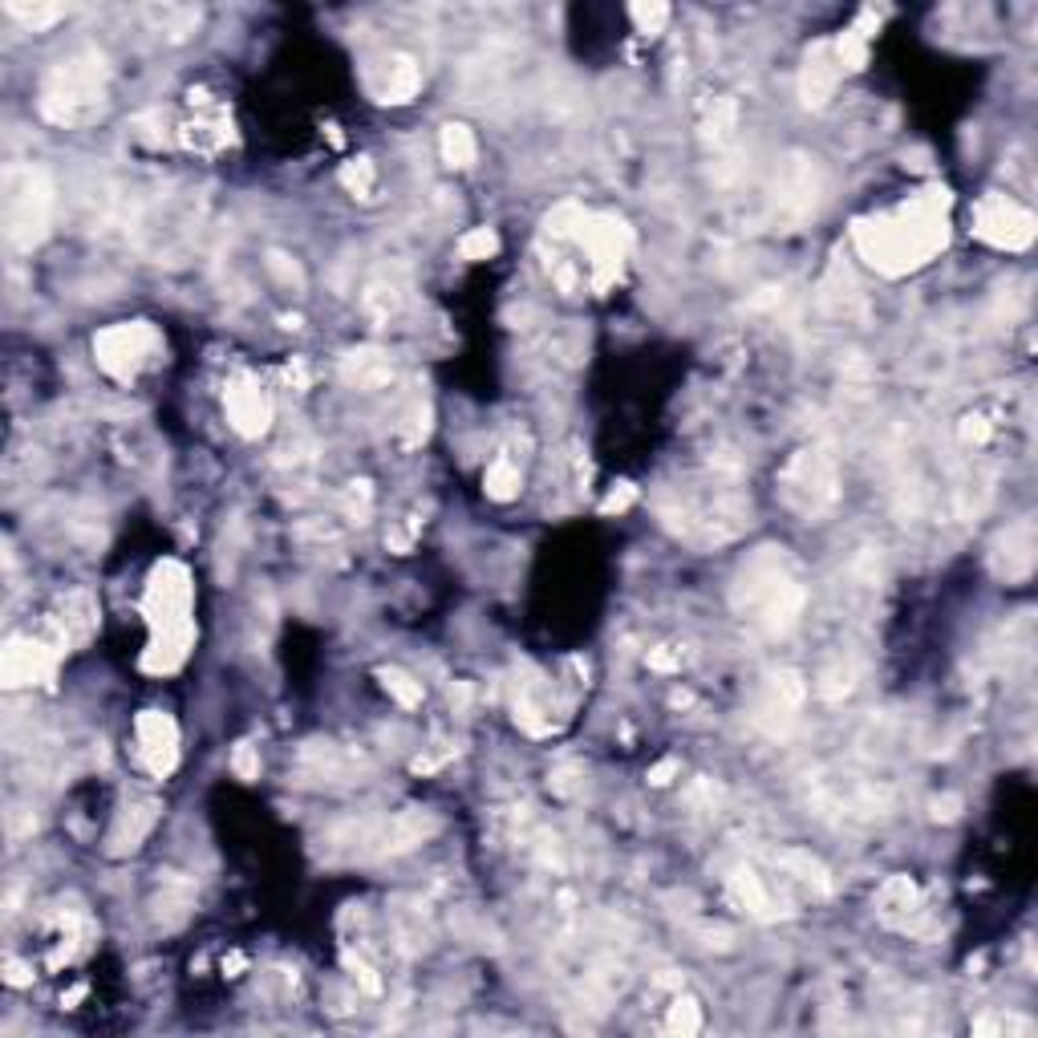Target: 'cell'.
Instances as JSON below:
<instances>
[{
  "instance_id": "cell-1",
  "label": "cell",
  "mask_w": 1038,
  "mask_h": 1038,
  "mask_svg": "<svg viewBox=\"0 0 1038 1038\" xmlns=\"http://www.w3.org/2000/svg\"><path fill=\"white\" fill-rule=\"evenodd\" d=\"M945 208H949V195L945 191H921L913 203H905L893 215H876V220H860L856 223V248L860 256L888 272V277H900V272H913L921 264H929L937 252L945 248Z\"/></svg>"
},
{
  "instance_id": "cell-2",
  "label": "cell",
  "mask_w": 1038,
  "mask_h": 1038,
  "mask_svg": "<svg viewBox=\"0 0 1038 1038\" xmlns=\"http://www.w3.org/2000/svg\"><path fill=\"white\" fill-rule=\"evenodd\" d=\"M803 600L807 593L800 584V572L783 548H759L738 568L731 588L734 613L762 633H788L791 625L800 621Z\"/></svg>"
},
{
  "instance_id": "cell-3",
  "label": "cell",
  "mask_w": 1038,
  "mask_h": 1038,
  "mask_svg": "<svg viewBox=\"0 0 1038 1038\" xmlns=\"http://www.w3.org/2000/svg\"><path fill=\"white\" fill-rule=\"evenodd\" d=\"M147 613H151L154 625V641L151 653H147V665L151 669H175V665L187 657V645H191L195 629L187 621L191 613V581H187V568L166 560V564L154 568L151 588H147Z\"/></svg>"
},
{
  "instance_id": "cell-4",
  "label": "cell",
  "mask_w": 1038,
  "mask_h": 1038,
  "mask_svg": "<svg viewBox=\"0 0 1038 1038\" xmlns=\"http://www.w3.org/2000/svg\"><path fill=\"white\" fill-rule=\"evenodd\" d=\"M106 102V61L97 49L61 57L42 82V114L57 126H78L94 118Z\"/></svg>"
},
{
  "instance_id": "cell-5",
  "label": "cell",
  "mask_w": 1038,
  "mask_h": 1038,
  "mask_svg": "<svg viewBox=\"0 0 1038 1038\" xmlns=\"http://www.w3.org/2000/svg\"><path fill=\"white\" fill-rule=\"evenodd\" d=\"M0 215H4V240L13 248H37L45 232H49V220H54V179H49V171H42V166H9L4 171Z\"/></svg>"
},
{
  "instance_id": "cell-6",
  "label": "cell",
  "mask_w": 1038,
  "mask_h": 1038,
  "mask_svg": "<svg viewBox=\"0 0 1038 1038\" xmlns=\"http://www.w3.org/2000/svg\"><path fill=\"white\" fill-rule=\"evenodd\" d=\"M779 495L795 515H824L840 499V467L828 451H800L779 475Z\"/></svg>"
},
{
  "instance_id": "cell-7",
  "label": "cell",
  "mask_w": 1038,
  "mask_h": 1038,
  "mask_svg": "<svg viewBox=\"0 0 1038 1038\" xmlns=\"http://www.w3.org/2000/svg\"><path fill=\"white\" fill-rule=\"evenodd\" d=\"M819 195H824V179H819L816 159L807 154H788L775 171V187H771V220L791 232L816 215Z\"/></svg>"
},
{
  "instance_id": "cell-8",
  "label": "cell",
  "mask_w": 1038,
  "mask_h": 1038,
  "mask_svg": "<svg viewBox=\"0 0 1038 1038\" xmlns=\"http://www.w3.org/2000/svg\"><path fill=\"white\" fill-rule=\"evenodd\" d=\"M154 349H159V337H154V329L147 325V320L110 325V329H102L94 337L97 365H102L110 377H118V382H130V377L139 374Z\"/></svg>"
},
{
  "instance_id": "cell-9",
  "label": "cell",
  "mask_w": 1038,
  "mask_h": 1038,
  "mask_svg": "<svg viewBox=\"0 0 1038 1038\" xmlns=\"http://www.w3.org/2000/svg\"><path fill=\"white\" fill-rule=\"evenodd\" d=\"M973 236L1006 252H1023L1035 244V215L1011 195H985L973 208Z\"/></svg>"
},
{
  "instance_id": "cell-10",
  "label": "cell",
  "mask_w": 1038,
  "mask_h": 1038,
  "mask_svg": "<svg viewBox=\"0 0 1038 1038\" xmlns=\"http://www.w3.org/2000/svg\"><path fill=\"white\" fill-rule=\"evenodd\" d=\"M803 693H807V686H803V678L795 669L771 674V678L762 681L759 702H755V722H759L767 734H775V738L779 734H791V726L800 719Z\"/></svg>"
},
{
  "instance_id": "cell-11",
  "label": "cell",
  "mask_w": 1038,
  "mask_h": 1038,
  "mask_svg": "<svg viewBox=\"0 0 1038 1038\" xmlns=\"http://www.w3.org/2000/svg\"><path fill=\"white\" fill-rule=\"evenodd\" d=\"M418 85H422V70H418V61L410 54H389L382 57L377 66L365 70V90H370V97L382 102V106L410 102V97L418 94Z\"/></svg>"
},
{
  "instance_id": "cell-12",
  "label": "cell",
  "mask_w": 1038,
  "mask_h": 1038,
  "mask_svg": "<svg viewBox=\"0 0 1038 1038\" xmlns=\"http://www.w3.org/2000/svg\"><path fill=\"white\" fill-rule=\"evenodd\" d=\"M135 731H139V755L147 762V771L159 779L171 775L175 762H179V731H175V722L159 714V710H147V714H139Z\"/></svg>"
},
{
  "instance_id": "cell-13",
  "label": "cell",
  "mask_w": 1038,
  "mask_h": 1038,
  "mask_svg": "<svg viewBox=\"0 0 1038 1038\" xmlns=\"http://www.w3.org/2000/svg\"><path fill=\"white\" fill-rule=\"evenodd\" d=\"M223 406H228V418L232 427L244 434V439H260L268 422H272V398L264 394V386L256 377H236L228 394H223Z\"/></svg>"
},
{
  "instance_id": "cell-14",
  "label": "cell",
  "mask_w": 1038,
  "mask_h": 1038,
  "mask_svg": "<svg viewBox=\"0 0 1038 1038\" xmlns=\"http://www.w3.org/2000/svg\"><path fill=\"white\" fill-rule=\"evenodd\" d=\"M844 78V66H840V54H836V42H819L812 54L803 57L800 70V97L803 106H828V97L836 94V85Z\"/></svg>"
},
{
  "instance_id": "cell-15",
  "label": "cell",
  "mask_w": 1038,
  "mask_h": 1038,
  "mask_svg": "<svg viewBox=\"0 0 1038 1038\" xmlns=\"http://www.w3.org/2000/svg\"><path fill=\"white\" fill-rule=\"evenodd\" d=\"M61 650H49L42 641L13 638L4 650V686H33L54 674V662Z\"/></svg>"
},
{
  "instance_id": "cell-16",
  "label": "cell",
  "mask_w": 1038,
  "mask_h": 1038,
  "mask_svg": "<svg viewBox=\"0 0 1038 1038\" xmlns=\"http://www.w3.org/2000/svg\"><path fill=\"white\" fill-rule=\"evenodd\" d=\"M1035 568V524L1023 520V524L1006 527L994 544V572L1006 576V581H1026Z\"/></svg>"
},
{
  "instance_id": "cell-17",
  "label": "cell",
  "mask_w": 1038,
  "mask_h": 1038,
  "mask_svg": "<svg viewBox=\"0 0 1038 1038\" xmlns=\"http://www.w3.org/2000/svg\"><path fill=\"white\" fill-rule=\"evenodd\" d=\"M726 888H731V900L743 909V913L759 917V921H775L779 913H788V900L779 897L775 888L767 885L755 868H738V873L726 880Z\"/></svg>"
},
{
  "instance_id": "cell-18",
  "label": "cell",
  "mask_w": 1038,
  "mask_h": 1038,
  "mask_svg": "<svg viewBox=\"0 0 1038 1038\" xmlns=\"http://www.w3.org/2000/svg\"><path fill=\"white\" fill-rule=\"evenodd\" d=\"M341 377L358 389H377L394 377V361L382 349H353L341 358Z\"/></svg>"
},
{
  "instance_id": "cell-19",
  "label": "cell",
  "mask_w": 1038,
  "mask_h": 1038,
  "mask_svg": "<svg viewBox=\"0 0 1038 1038\" xmlns=\"http://www.w3.org/2000/svg\"><path fill=\"white\" fill-rule=\"evenodd\" d=\"M154 816H159V803H154V800L130 803L123 816H118L114 831H110V852H114V856H123V852H135V848H139L142 840H147V831L154 828Z\"/></svg>"
},
{
  "instance_id": "cell-20",
  "label": "cell",
  "mask_w": 1038,
  "mask_h": 1038,
  "mask_svg": "<svg viewBox=\"0 0 1038 1038\" xmlns=\"http://www.w3.org/2000/svg\"><path fill=\"white\" fill-rule=\"evenodd\" d=\"M876 913L885 917L888 925H909V917L917 913V888L909 876H893L885 888L876 893Z\"/></svg>"
},
{
  "instance_id": "cell-21",
  "label": "cell",
  "mask_w": 1038,
  "mask_h": 1038,
  "mask_svg": "<svg viewBox=\"0 0 1038 1038\" xmlns=\"http://www.w3.org/2000/svg\"><path fill=\"white\" fill-rule=\"evenodd\" d=\"M228 139H232V130H228V118H223L220 110L208 114V118H195V123L183 130V142L199 154L220 151V147H228Z\"/></svg>"
},
{
  "instance_id": "cell-22",
  "label": "cell",
  "mask_w": 1038,
  "mask_h": 1038,
  "mask_svg": "<svg viewBox=\"0 0 1038 1038\" xmlns=\"http://www.w3.org/2000/svg\"><path fill=\"white\" fill-rule=\"evenodd\" d=\"M779 868L791 876V880H800V885L816 888V893H828L831 880H828V868L819 864L816 856H807V852H800V848H788V852H779Z\"/></svg>"
},
{
  "instance_id": "cell-23",
  "label": "cell",
  "mask_w": 1038,
  "mask_h": 1038,
  "mask_svg": "<svg viewBox=\"0 0 1038 1038\" xmlns=\"http://www.w3.org/2000/svg\"><path fill=\"white\" fill-rule=\"evenodd\" d=\"M439 151H443L446 163L458 166V171L475 166V159H479L475 135L467 130V126H458V123H446V126H443V135H439Z\"/></svg>"
},
{
  "instance_id": "cell-24",
  "label": "cell",
  "mask_w": 1038,
  "mask_h": 1038,
  "mask_svg": "<svg viewBox=\"0 0 1038 1038\" xmlns=\"http://www.w3.org/2000/svg\"><path fill=\"white\" fill-rule=\"evenodd\" d=\"M852 681H856V669H852L844 657H836V662H828L824 669H819L816 690H819V698L840 702V698H848V693H852Z\"/></svg>"
},
{
  "instance_id": "cell-25",
  "label": "cell",
  "mask_w": 1038,
  "mask_h": 1038,
  "mask_svg": "<svg viewBox=\"0 0 1038 1038\" xmlns=\"http://www.w3.org/2000/svg\"><path fill=\"white\" fill-rule=\"evenodd\" d=\"M665 1030L669 1035H698L702 1030V1011H698V1002H690V998H674L669 1002V1014H665Z\"/></svg>"
},
{
  "instance_id": "cell-26",
  "label": "cell",
  "mask_w": 1038,
  "mask_h": 1038,
  "mask_svg": "<svg viewBox=\"0 0 1038 1038\" xmlns=\"http://www.w3.org/2000/svg\"><path fill=\"white\" fill-rule=\"evenodd\" d=\"M515 487H520V467H515L508 455H499L491 467H487V495L491 499H512Z\"/></svg>"
},
{
  "instance_id": "cell-27",
  "label": "cell",
  "mask_w": 1038,
  "mask_h": 1038,
  "mask_svg": "<svg viewBox=\"0 0 1038 1038\" xmlns=\"http://www.w3.org/2000/svg\"><path fill=\"white\" fill-rule=\"evenodd\" d=\"M341 183H346L349 191L358 195V199H374L377 191V171L370 159H353V163L341 166Z\"/></svg>"
},
{
  "instance_id": "cell-28",
  "label": "cell",
  "mask_w": 1038,
  "mask_h": 1038,
  "mask_svg": "<svg viewBox=\"0 0 1038 1038\" xmlns=\"http://www.w3.org/2000/svg\"><path fill=\"white\" fill-rule=\"evenodd\" d=\"M151 16L163 25V33L175 37V42H183L187 33L199 28V9H151Z\"/></svg>"
},
{
  "instance_id": "cell-29",
  "label": "cell",
  "mask_w": 1038,
  "mask_h": 1038,
  "mask_svg": "<svg viewBox=\"0 0 1038 1038\" xmlns=\"http://www.w3.org/2000/svg\"><path fill=\"white\" fill-rule=\"evenodd\" d=\"M382 686L386 693H394L401 707H418L422 702V681H415L406 669H382Z\"/></svg>"
},
{
  "instance_id": "cell-30",
  "label": "cell",
  "mask_w": 1038,
  "mask_h": 1038,
  "mask_svg": "<svg viewBox=\"0 0 1038 1038\" xmlns=\"http://www.w3.org/2000/svg\"><path fill=\"white\" fill-rule=\"evenodd\" d=\"M495 252H499V236L491 228H475V232H467V236L458 240V256H463V260H487V256H495Z\"/></svg>"
},
{
  "instance_id": "cell-31",
  "label": "cell",
  "mask_w": 1038,
  "mask_h": 1038,
  "mask_svg": "<svg viewBox=\"0 0 1038 1038\" xmlns=\"http://www.w3.org/2000/svg\"><path fill=\"white\" fill-rule=\"evenodd\" d=\"M264 264H268V272H272V277H277L284 289H296V292L305 289V272H301V264L289 260L284 252H268V260H264Z\"/></svg>"
},
{
  "instance_id": "cell-32",
  "label": "cell",
  "mask_w": 1038,
  "mask_h": 1038,
  "mask_svg": "<svg viewBox=\"0 0 1038 1038\" xmlns=\"http://www.w3.org/2000/svg\"><path fill=\"white\" fill-rule=\"evenodd\" d=\"M973 1030L978 1035H1030L1035 1030V1023L1030 1018H1018V1014H994V1018H982V1023H973Z\"/></svg>"
},
{
  "instance_id": "cell-33",
  "label": "cell",
  "mask_w": 1038,
  "mask_h": 1038,
  "mask_svg": "<svg viewBox=\"0 0 1038 1038\" xmlns=\"http://www.w3.org/2000/svg\"><path fill=\"white\" fill-rule=\"evenodd\" d=\"M9 13L33 28H45V25H54V21H61L66 9H61V4H33V9H28V4H9Z\"/></svg>"
},
{
  "instance_id": "cell-34",
  "label": "cell",
  "mask_w": 1038,
  "mask_h": 1038,
  "mask_svg": "<svg viewBox=\"0 0 1038 1038\" xmlns=\"http://www.w3.org/2000/svg\"><path fill=\"white\" fill-rule=\"evenodd\" d=\"M629 13H633L641 33H662L665 21H669V4H633Z\"/></svg>"
},
{
  "instance_id": "cell-35",
  "label": "cell",
  "mask_w": 1038,
  "mask_h": 1038,
  "mask_svg": "<svg viewBox=\"0 0 1038 1038\" xmlns=\"http://www.w3.org/2000/svg\"><path fill=\"white\" fill-rule=\"evenodd\" d=\"M370 503H374V495H370V483H353L346 491V512L358 515V524H365V515H370Z\"/></svg>"
},
{
  "instance_id": "cell-36",
  "label": "cell",
  "mask_w": 1038,
  "mask_h": 1038,
  "mask_svg": "<svg viewBox=\"0 0 1038 1038\" xmlns=\"http://www.w3.org/2000/svg\"><path fill=\"white\" fill-rule=\"evenodd\" d=\"M990 434H994V427H990L982 415H969L966 422H961V439H966V443H973V446L990 443Z\"/></svg>"
},
{
  "instance_id": "cell-37",
  "label": "cell",
  "mask_w": 1038,
  "mask_h": 1038,
  "mask_svg": "<svg viewBox=\"0 0 1038 1038\" xmlns=\"http://www.w3.org/2000/svg\"><path fill=\"white\" fill-rule=\"evenodd\" d=\"M232 771H236L240 779H252L256 771H260V759H256V750L248 747V743H240L236 755H232Z\"/></svg>"
},
{
  "instance_id": "cell-38",
  "label": "cell",
  "mask_w": 1038,
  "mask_h": 1038,
  "mask_svg": "<svg viewBox=\"0 0 1038 1038\" xmlns=\"http://www.w3.org/2000/svg\"><path fill=\"white\" fill-rule=\"evenodd\" d=\"M961 812V800L957 795H945V800H933V819H954Z\"/></svg>"
},
{
  "instance_id": "cell-39",
  "label": "cell",
  "mask_w": 1038,
  "mask_h": 1038,
  "mask_svg": "<svg viewBox=\"0 0 1038 1038\" xmlns=\"http://www.w3.org/2000/svg\"><path fill=\"white\" fill-rule=\"evenodd\" d=\"M629 503H633V487L621 483V491H613V495L605 499V512H625Z\"/></svg>"
},
{
  "instance_id": "cell-40",
  "label": "cell",
  "mask_w": 1038,
  "mask_h": 1038,
  "mask_svg": "<svg viewBox=\"0 0 1038 1038\" xmlns=\"http://www.w3.org/2000/svg\"><path fill=\"white\" fill-rule=\"evenodd\" d=\"M674 771H678V762H674V759H665L662 767H657V771H653L650 779H653V783H669V775H674Z\"/></svg>"
}]
</instances>
